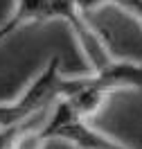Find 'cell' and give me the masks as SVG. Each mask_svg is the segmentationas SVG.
Segmentation results:
<instances>
[{
    "mask_svg": "<svg viewBox=\"0 0 142 149\" xmlns=\"http://www.w3.org/2000/svg\"><path fill=\"white\" fill-rule=\"evenodd\" d=\"M61 59L50 56L45 68L29 81L25 93L16 97L14 102L0 104V129H11L20 127L25 122L34 120L36 115L45 113V109L52 102L59 100L61 93Z\"/></svg>",
    "mask_w": 142,
    "mask_h": 149,
    "instance_id": "6da1fadb",
    "label": "cell"
},
{
    "mask_svg": "<svg viewBox=\"0 0 142 149\" xmlns=\"http://www.w3.org/2000/svg\"><path fill=\"white\" fill-rule=\"evenodd\" d=\"M36 136L41 142H47L52 138L66 140V142H70L77 149H133V147H126L122 142L104 136L102 131L93 129L72 109V104L68 102L66 97H59L54 102L52 113L45 118V122L38 129Z\"/></svg>",
    "mask_w": 142,
    "mask_h": 149,
    "instance_id": "7a4b0ae2",
    "label": "cell"
},
{
    "mask_svg": "<svg viewBox=\"0 0 142 149\" xmlns=\"http://www.w3.org/2000/svg\"><path fill=\"white\" fill-rule=\"evenodd\" d=\"M86 86H90L99 93H113L120 88H142V63H131V61H117L115 59L104 70L93 72L90 77H84Z\"/></svg>",
    "mask_w": 142,
    "mask_h": 149,
    "instance_id": "3957f363",
    "label": "cell"
},
{
    "mask_svg": "<svg viewBox=\"0 0 142 149\" xmlns=\"http://www.w3.org/2000/svg\"><path fill=\"white\" fill-rule=\"evenodd\" d=\"M50 18H52L50 0H16V7L11 11V16L0 25V43L7 41L14 32H18L27 23L50 20Z\"/></svg>",
    "mask_w": 142,
    "mask_h": 149,
    "instance_id": "277c9868",
    "label": "cell"
}]
</instances>
